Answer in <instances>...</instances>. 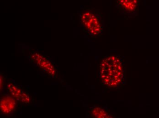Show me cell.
Wrapping results in <instances>:
<instances>
[{"mask_svg":"<svg viewBox=\"0 0 159 118\" xmlns=\"http://www.w3.org/2000/svg\"><path fill=\"white\" fill-rule=\"evenodd\" d=\"M17 100L7 92L3 91L0 100V111L4 116H12L16 111Z\"/></svg>","mask_w":159,"mask_h":118,"instance_id":"cell-5","label":"cell"},{"mask_svg":"<svg viewBox=\"0 0 159 118\" xmlns=\"http://www.w3.org/2000/svg\"><path fill=\"white\" fill-rule=\"evenodd\" d=\"M29 59L32 64L41 70L44 73L51 77L56 78L57 67L47 55L39 51H33L29 55Z\"/></svg>","mask_w":159,"mask_h":118,"instance_id":"cell-3","label":"cell"},{"mask_svg":"<svg viewBox=\"0 0 159 118\" xmlns=\"http://www.w3.org/2000/svg\"><path fill=\"white\" fill-rule=\"evenodd\" d=\"M79 17L84 32L93 37L102 35L103 21L99 11L93 8H84L80 11Z\"/></svg>","mask_w":159,"mask_h":118,"instance_id":"cell-2","label":"cell"},{"mask_svg":"<svg viewBox=\"0 0 159 118\" xmlns=\"http://www.w3.org/2000/svg\"><path fill=\"white\" fill-rule=\"evenodd\" d=\"M115 56L106 57L99 66L102 83L109 88H119L125 80V70L121 59Z\"/></svg>","mask_w":159,"mask_h":118,"instance_id":"cell-1","label":"cell"},{"mask_svg":"<svg viewBox=\"0 0 159 118\" xmlns=\"http://www.w3.org/2000/svg\"><path fill=\"white\" fill-rule=\"evenodd\" d=\"M0 77H1V80H0L1 81V92H2L3 91L6 76L2 73H1Z\"/></svg>","mask_w":159,"mask_h":118,"instance_id":"cell-8","label":"cell"},{"mask_svg":"<svg viewBox=\"0 0 159 118\" xmlns=\"http://www.w3.org/2000/svg\"><path fill=\"white\" fill-rule=\"evenodd\" d=\"M90 115L93 118H111L110 114L102 107L94 106L91 108L90 110Z\"/></svg>","mask_w":159,"mask_h":118,"instance_id":"cell-7","label":"cell"},{"mask_svg":"<svg viewBox=\"0 0 159 118\" xmlns=\"http://www.w3.org/2000/svg\"><path fill=\"white\" fill-rule=\"evenodd\" d=\"M7 92L17 100V102L25 104H30L31 99L30 94L18 86L14 80H10L7 85Z\"/></svg>","mask_w":159,"mask_h":118,"instance_id":"cell-4","label":"cell"},{"mask_svg":"<svg viewBox=\"0 0 159 118\" xmlns=\"http://www.w3.org/2000/svg\"><path fill=\"white\" fill-rule=\"evenodd\" d=\"M115 6L121 14L128 16L137 15L140 0H115Z\"/></svg>","mask_w":159,"mask_h":118,"instance_id":"cell-6","label":"cell"}]
</instances>
